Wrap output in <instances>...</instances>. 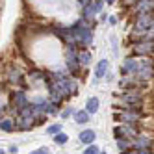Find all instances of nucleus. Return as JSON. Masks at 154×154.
Masks as SVG:
<instances>
[{
  "label": "nucleus",
  "mask_w": 154,
  "mask_h": 154,
  "mask_svg": "<svg viewBox=\"0 0 154 154\" xmlns=\"http://www.w3.org/2000/svg\"><path fill=\"white\" fill-rule=\"evenodd\" d=\"M137 28H141V30H152V15H149V13L141 15L139 20H137Z\"/></svg>",
  "instance_id": "obj_1"
},
{
  "label": "nucleus",
  "mask_w": 154,
  "mask_h": 154,
  "mask_svg": "<svg viewBox=\"0 0 154 154\" xmlns=\"http://www.w3.org/2000/svg\"><path fill=\"white\" fill-rule=\"evenodd\" d=\"M74 119H76V123L84 125V123H87V121H89V113H87V112H76V113H74Z\"/></svg>",
  "instance_id": "obj_7"
},
{
  "label": "nucleus",
  "mask_w": 154,
  "mask_h": 154,
  "mask_svg": "<svg viewBox=\"0 0 154 154\" xmlns=\"http://www.w3.org/2000/svg\"><path fill=\"white\" fill-rule=\"evenodd\" d=\"M139 76H141V78H150V76H152V63H145V65H143V69L139 71Z\"/></svg>",
  "instance_id": "obj_5"
},
{
  "label": "nucleus",
  "mask_w": 154,
  "mask_h": 154,
  "mask_svg": "<svg viewBox=\"0 0 154 154\" xmlns=\"http://www.w3.org/2000/svg\"><path fill=\"white\" fill-rule=\"evenodd\" d=\"M0 128H2V130H6V132L13 130V123H11V119H4L2 123H0Z\"/></svg>",
  "instance_id": "obj_12"
},
{
  "label": "nucleus",
  "mask_w": 154,
  "mask_h": 154,
  "mask_svg": "<svg viewBox=\"0 0 154 154\" xmlns=\"http://www.w3.org/2000/svg\"><path fill=\"white\" fill-rule=\"evenodd\" d=\"M136 52H137V54H149V52H152V43L137 45V47H136Z\"/></svg>",
  "instance_id": "obj_8"
},
{
  "label": "nucleus",
  "mask_w": 154,
  "mask_h": 154,
  "mask_svg": "<svg viewBox=\"0 0 154 154\" xmlns=\"http://www.w3.org/2000/svg\"><path fill=\"white\" fill-rule=\"evenodd\" d=\"M95 137H97V136H95L93 130H84L82 134H80V141H82V143H93Z\"/></svg>",
  "instance_id": "obj_3"
},
{
  "label": "nucleus",
  "mask_w": 154,
  "mask_h": 154,
  "mask_svg": "<svg viewBox=\"0 0 154 154\" xmlns=\"http://www.w3.org/2000/svg\"><path fill=\"white\" fill-rule=\"evenodd\" d=\"M97 109H98V98H89V100H87V109H85V112L87 113H95L97 112Z\"/></svg>",
  "instance_id": "obj_6"
},
{
  "label": "nucleus",
  "mask_w": 154,
  "mask_h": 154,
  "mask_svg": "<svg viewBox=\"0 0 154 154\" xmlns=\"http://www.w3.org/2000/svg\"><path fill=\"white\" fill-rule=\"evenodd\" d=\"M35 154H45V152H48V149L47 147H41V149H37V150H34Z\"/></svg>",
  "instance_id": "obj_17"
},
{
  "label": "nucleus",
  "mask_w": 154,
  "mask_h": 154,
  "mask_svg": "<svg viewBox=\"0 0 154 154\" xmlns=\"http://www.w3.org/2000/svg\"><path fill=\"white\" fill-rule=\"evenodd\" d=\"M78 61L84 63V65L89 63V61H91V54H89V52H82V54H78Z\"/></svg>",
  "instance_id": "obj_13"
},
{
  "label": "nucleus",
  "mask_w": 154,
  "mask_h": 154,
  "mask_svg": "<svg viewBox=\"0 0 154 154\" xmlns=\"http://www.w3.org/2000/svg\"><path fill=\"white\" fill-rule=\"evenodd\" d=\"M13 98H15V104H19L17 108L19 109H23L28 102H26V97H24V93L23 91H17V93H13Z\"/></svg>",
  "instance_id": "obj_2"
},
{
  "label": "nucleus",
  "mask_w": 154,
  "mask_h": 154,
  "mask_svg": "<svg viewBox=\"0 0 154 154\" xmlns=\"http://www.w3.org/2000/svg\"><path fill=\"white\" fill-rule=\"evenodd\" d=\"M84 152H85V154H97V152H100V150H98V147H95V145H89Z\"/></svg>",
  "instance_id": "obj_15"
},
{
  "label": "nucleus",
  "mask_w": 154,
  "mask_h": 154,
  "mask_svg": "<svg viewBox=\"0 0 154 154\" xmlns=\"http://www.w3.org/2000/svg\"><path fill=\"white\" fill-rule=\"evenodd\" d=\"M117 147L123 150V152H128V149H130V143L125 139V137H117Z\"/></svg>",
  "instance_id": "obj_9"
},
{
  "label": "nucleus",
  "mask_w": 154,
  "mask_h": 154,
  "mask_svg": "<svg viewBox=\"0 0 154 154\" xmlns=\"http://www.w3.org/2000/svg\"><path fill=\"white\" fill-rule=\"evenodd\" d=\"M2 152H4V150H0V154H2Z\"/></svg>",
  "instance_id": "obj_19"
},
{
  "label": "nucleus",
  "mask_w": 154,
  "mask_h": 154,
  "mask_svg": "<svg viewBox=\"0 0 154 154\" xmlns=\"http://www.w3.org/2000/svg\"><path fill=\"white\" fill-rule=\"evenodd\" d=\"M106 69H108V61H106V60L98 61V65H97V71H95V76H97V78H102V76H104V72H106Z\"/></svg>",
  "instance_id": "obj_4"
},
{
  "label": "nucleus",
  "mask_w": 154,
  "mask_h": 154,
  "mask_svg": "<svg viewBox=\"0 0 154 154\" xmlns=\"http://www.w3.org/2000/svg\"><path fill=\"white\" fill-rule=\"evenodd\" d=\"M71 113H72V108H67V109H65V112L61 113V117H63V119H67V117H69Z\"/></svg>",
  "instance_id": "obj_16"
},
{
  "label": "nucleus",
  "mask_w": 154,
  "mask_h": 154,
  "mask_svg": "<svg viewBox=\"0 0 154 154\" xmlns=\"http://www.w3.org/2000/svg\"><path fill=\"white\" fill-rule=\"evenodd\" d=\"M61 130V126L60 125H52V126H48L47 128V134H56V132H60Z\"/></svg>",
  "instance_id": "obj_14"
},
{
  "label": "nucleus",
  "mask_w": 154,
  "mask_h": 154,
  "mask_svg": "<svg viewBox=\"0 0 154 154\" xmlns=\"http://www.w3.org/2000/svg\"><path fill=\"white\" fill-rule=\"evenodd\" d=\"M106 2H108V4H113V2H115V0H106Z\"/></svg>",
  "instance_id": "obj_18"
},
{
  "label": "nucleus",
  "mask_w": 154,
  "mask_h": 154,
  "mask_svg": "<svg viewBox=\"0 0 154 154\" xmlns=\"http://www.w3.org/2000/svg\"><path fill=\"white\" fill-rule=\"evenodd\" d=\"M9 80H11L13 84H23V78H20V72H19V71H11V74H9Z\"/></svg>",
  "instance_id": "obj_11"
},
{
  "label": "nucleus",
  "mask_w": 154,
  "mask_h": 154,
  "mask_svg": "<svg viewBox=\"0 0 154 154\" xmlns=\"http://www.w3.org/2000/svg\"><path fill=\"white\" fill-rule=\"evenodd\" d=\"M67 139H69V137L65 136L61 130H60V132H56V137H54V141H56L58 145H65V143H67Z\"/></svg>",
  "instance_id": "obj_10"
}]
</instances>
